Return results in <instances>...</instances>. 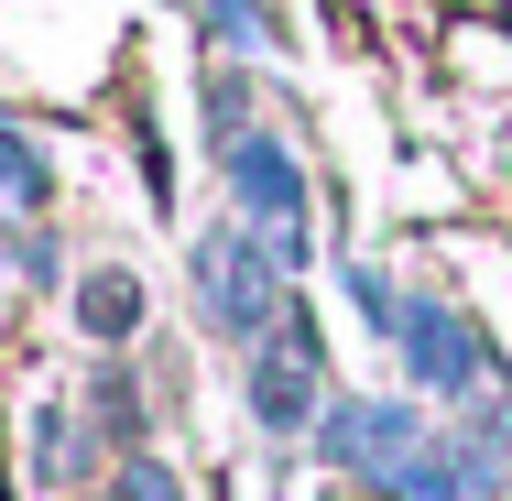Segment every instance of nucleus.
I'll list each match as a JSON object with an SVG mask.
<instances>
[{"instance_id": "f257e3e1", "label": "nucleus", "mask_w": 512, "mask_h": 501, "mask_svg": "<svg viewBox=\"0 0 512 501\" xmlns=\"http://www.w3.org/2000/svg\"><path fill=\"white\" fill-rule=\"evenodd\" d=\"M186 273H197V316L218 327V338H240V349H251V338L284 316V262H273L251 229H218V240H197V262H186Z\"/></svg>"}, {"instance_id": "7ed1b4c3", "label": "nucleus", "mask_w": 512, "mask_h": 501, "mask_svg": "<svg viewBox=\"0 0 512 501\" xmlns=\"http://www.w3.org/2000/svg\"><path fill=\"white\" fill-rule=\"evenodd\" d=\"M218 175H229V197L251 207V240L273 262H306V175H295V153L273 131H229L218 142Z\"/></svg>"}, {"instance_id": "39448f33", "label": "nucleus", "mask_w": 512, "mask_h": 501, "mask_svg": "<svg viewBox=\"0 0 512 501\" xmlns=\"http://www.w3.org/2000/svg\"><path fill=\"white\" fill-rule=\"evenodd\" d=\"M44 186H55V175H44V153H33L22 131H0V197H11V207H33Z\"/></svg>"}, {"instance_id": "20e7f679", "label": "nucleus", "mask_w": 512, "mask_h": 501, "mask_svg": "<svg viewBox=\"0 0 512 501\" xmlns=\"http://www.w3.org/2000/svg\"><path fill=\"white\" fill-rule=\"evenodd\" d=\"M77 327H88V338H99V349H120V338H131V327H142V284H131V273H88V284H77Z\"/></svg>"}, {"instance_id": "f03ea898", "label": "nucleus", "mask_w": 512, "mask_h": 501, "mask_svg": "<svg viewBox=\"0 0 512 501\" xmlns=\"http://www.w3.org/2000/svg\"><path fill=\"white\" fill-rule=\"evenodd\" d=\"M251 414H262V436H306V425H327V360H316L306 305H284V316L251 338Z\"/></svg>"}]
</instances>
